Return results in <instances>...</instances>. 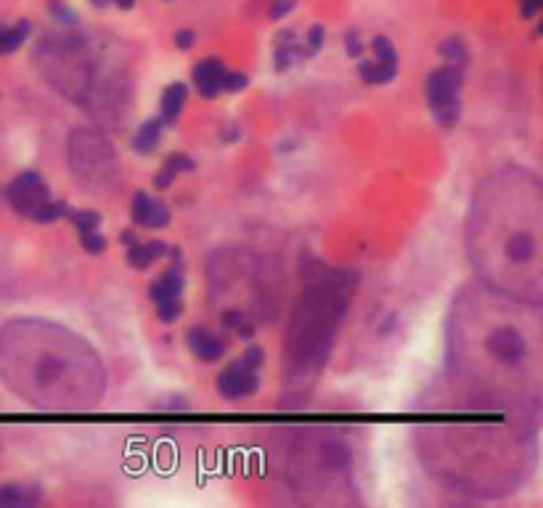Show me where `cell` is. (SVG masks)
Listing matches in <instances>:
<instances>
[{"label":"cell","mask_w":543,"mask_h":508,"mask_svg":"<svg viewBox=\"0 0 543 508\" xmlns=\"http://www.w3.org/2000/svg\"><path fill=\"white\" fill-rule=\"evenodd\" d=\"M133 220L143 225V228H162L170 222L167 204L149 196L146 191H138L133 196Z\"/></svg>","instance_id":"obj_10"},{"label":"cell","mask_w":543,"mask_h":508,"mask_svg":"<svg viewBox=\"0 0 543 508\" xmlns=\"http://www.w3.org/2000/svg\"><path fill=\"white\" fill-rule=\"evenodd\" d=\"M461 80H464V74H461L459 64L440 66L427 80V101L435 111V120L440 122L443 128H453L461 117Z\"/></svg>","instance_id":"obj_6"},{"label":"cell","mask_w":543,"mask_h":508,"mask_svg":"<svg viewBox=\"0 0 543 508\" xmlns=\"http://www.w3.org/2000/svg\"><path fill=\"white\" fill-rule=\"evenodd\" d=\"M0 342L32 355L24 358L0 350V370L6 373L11 389L24 395L32 405L77 410L101 400V366L80 336L46 323H11L0 333Z\"/></svg>","instance_id":"obj_2"},{"label":"cell","mask_w":543,"mask_h":508,"mask_svg":"<svg viewBox=\"0 0 543 508\" xmlns=\"http://www.w3.org/2000/svg\"><path fill=\"white\" fill-rule=\"evenodd\" d=\"M165 167H167L172 175H178V172H191V170H194V159L186 157V154H170Z\"/></svg>","instance_id":"obj_26"},{"label":"cell","mask_w":543,"mask_h":508,"mask_svg":"<svg viewBox=\"0 0 543 508\" xmlns=\"http://www.w3.org/2000/svg\"><path fill=\"white\" fill-rule=\"evenodd\" d=\"M440 56L443 58H448L450 64H459V66L467 64V58H469L467 46L461 43L459 37H448V40H443L440 43Z\"/></svg>","instance_id":"obj_19"},{"label":"cell","mask_w":543,"mask_h":508,"mask_svg":"<svg viewBox=\"0 0 543 508\" xmlns=\"http://www.w3.org/2000/svg\"><path fill=\"white\" fill-rule=\"evenodd\" d=\"M172 177H175V175H172V172H170L167 167H165V170H162L160 175L154 177V185H157V188H160V191H162V188H167V185L172 183Z\"/></svg>","instance_id":"obj_32"},{"label":"cell","mask_w":543,"mask_h":508,"mask_svg":"<svg viewBox=\"0 0 543 508\" xmlns=\"http://www.w3.org/2000/svg\"><path fill=\"white\" fill-rule=\"evenodd\" d=\"M519 313L504 310L501 321H493L482 328L480 347L450 339V347L459 350V361H450V368H459V376L467 381L496 384V389L514 387L522 392L524 387L538 392V328L527 333L517 321Z\"/></svg>","instance_id":"obj_3"},{"label":"cell","mask_w":543,"mask_h":508,"mask_svg":"<svg viewBox=\"0 0 543 508\" xmlns=\"http://www.w3.org/2000/svg\"><path fill=\"white\" fill-rule=\"evenodd\" d=\"M80 244H83V249L88 254H103L106 252V239H103V233H98V228L80 233Z\"/></svg>","instance_id":"obj_22"},{"label":"cell","mask_w":543,"mask_h":508,"mask_svg":"<svg viewBox=\"0 0 543 508\" xmlns=\"http://www.w3.org/2000/svg\"><path fill=\"white\" fill-rule=\"evenodd\" d=\"M371 48H374V56L379 64L398 66V51H395V46L384 35H376L374 40H371Z\"/></svg>","instance_id":"obj_20"},{"label":"cell","mask_w":543,"mask_h":508,"mask_svg":"<svg viewBox=\"0 0 543 508\" xmlns=\"http://www.w3.org/2000/svg\"><path fill=\"white\" fill-rule=\"evenodd\" d=\"M90 3H93V6H106L109 0H90Z\"/></svg>","instance_id":"obj_35"},{"label":"cell","mask_w":543,"mask_h":508,"mask_svg":"<svg viewBox=\"0 0 543 508\" xmlns=\"http://www.w3.org/2000/svg\"><path fill=\"white\" fill-rule=\"evenodd\" d=\"M358 69H361V80H363L366 85L374 83V72H376L374 61H361V66H358Z\"/></svg>","instance_id":"obj_30"},{"label":"cell","mask_w":543,"mask_h":508,"mask_svg":"<svg viewBox=\"0 0 543 508\" xmlns=\"http://www.w3.org/2000/svg\"><path fill=\"white\" fill-rule=\"evenodd\" d=\"M183 313V302L175 299V302H165V305H157V315H160L162 323H175Z\"/></svg>","instance_id":"obj_25"},{"label":"cell","mask_w":543,"mask_h":508,"mask_svg":"<svg viewBox=\"0 0 543 508\" xmlns=\"http://www.w3.org/2000/svg\"><path fill=\"white\" fill-rule=\"evenodd\" d=\"M188 88L183 83H172L167 90L162 93V122H175L180 111L186 106Z\"/></svg>","instance_id":"obj_14"},{"label":"cell","mask_w":543,"mask_h":508,"mask_svg":"<svg viewBox=\"0 0 543 508\" xmlns=\"http://www.w3.org/2000/svg\"><path fill=\"white\" fill-rule=\"evenodd\" d=\"M188 347H191V352L197 355L199 361L205 363H215L225 355V342L217 333L205 328V326H194L188 331Z\"/></svg>","instance_id":"obj_11"},{"label":"cell","mask_w":543,"mask_h":508,"mask_svg":"<svg viewBox=\"0 0 543 508\" xmlns=\"http://www.w3.org/2000/svg\"><path fill=\"white\" fill-rule=\"evenodd\" d=\"M291 9H294V0H273L271 3V19H284V16H289Z\"/></svg>","instance_id":"obj_29"},{"label":"cell","mask_w":543,"mask_h":508,"mask_svg":"<svg viewBox=\"0 0 543 508\" xmlns=\"http://www.w3.org/2000/svg\"><path fill=\"white\" fill-rule=\"evenodd\" d=\"M27 35H29V21H19L16 27H9V29L0 27V53L16 51V48L27 40Z\"/></svg>","instance_id":"obj_17"},{"label":"cell","mask_w":543,"mask_h":508,"mask_svg":"<svg viewBox=\"0 0 543 508\" xmlns=\"http://www.w3.org/2000/svg\"><path fill=\"white\" fill-rule=\"evenodd\" d=\"M249 85V77L244 72H228L225 69V74L220 77V90H225V93H239V90H244Z\"/></svg>","instance_id":"obj_23"},{"label":"cell","mask_w":543,"mask_h":508,"mask_svg":"<svg viewBox=\"0 0 543 508\" xmlns=\"http://www.w3.org/2000/svg\"><path fill=\"white\" fill-rule=\"evenodd\" d=\"M66 209H69V207H66L64 202H48L46 207L38 212L35 220L38 222H53V220H58V217H66Z\"/></svg>","instance_id":"obj_24"},{"label":"cell","mask_w":543,"mask_h":508,"mask_svg":"<svg viewBox=\"0 0 543 508\" xmlns=\"http://www.w3.org/2000/svg\"><path fill=\"white\" fill-rule=\"evenodd\" d=\"M167 252V247L162 241H133L128 247V262L135 270H146L149 265H154L157 259Z\"/></svg>","instance_id":"obj_13"},{"label":"cell","mask_w":543,"mask_h":508,"mask_svg":"<svg viewBox=\"0 0 543 508\" xmlns=\"http://www.w3.org/2000/svg\"><path fill=\"white\" fill-rule=\"evenodd\" d=\"M225 74V64L215 56H210V58H202L197 66H194V85H197L199 95H205V98H215L217 93H220V77Z\"/></svg>","instance_id":"obj_12"},{"label":"cell","mask_w":543,"mask_h":508,"mask_svg":"<svg viewBox=\"0 0 543 508\" xmlns=\"http://www.w3.org/2000/svg\"><path fill=\"white\" fill-rule=\"evenodd\" d=\"M180 294H183V265H180V252L172 249V265L151 284L149 296L154 305H165L180 299Z\"/></svg>","instance_id":"obj_9"},{"label":"cell","mask_w":543,"mask_h":508,"mask_svg":"<svg viewBox=\"0 0 543 508\" xmlns=\"http://www.w3.org/2000/svg\"><path fill=\"white\" fill-rule=\"evenodd\" d=\"M345 305V284L334 273H326L321 284H313L305 291L302 305L297 307V315L286 333V366H291L297 376L316 379L334 344V333L342 321Z\"/></svg>","instance_id":"obj_4"},{"label":"cell","mask_w":543,"mask_h":508,"mask_svg":"<svg viewBox=\"0 0 543 508\" xmlns=\"http://www.w3.org/2000/svg\"><path fill=\"white\" fill-rule=\"evenodd\" d=\"M66 217L72 220V225H75L80 233L95 231V228L101 225V214L95 212V209H66Z\"/></svg>","instance_id":"obj_18"},{"label":"cell","mask_w":543,"mask_h":508,"mask_svg":"<svg viewBox=\"0 0 543 508\" xmlns=\"http://www.w3.org/2000/svg\"><path fill=\"white\" fill-rule=\"evenodd\" d=\"M257 384H260L257 368H249L242 358L236 363H231V366H225V370H220V376H217V392H220L225 400L249 398V395H254Z\"/></svg>","instance_id":"obj_8"},{"label":"cell","mask_w":543,"mask_h":508,"mask_svg":"<svg viewBox=\"0 0 543 508\" xmlns=\"http://www.w3.org/2000/svg\"><path fill=\"white\" fill-rule=\"evenodd\" d=\"M175 46H178L180 51H188V48L194 46V32H191V29L178 32V35H175Z\"/></svg>","instance_id":"obj_31"},{"label":"cell","mask_w":543,"mask_h":508,"mask_svg":"<svg viewBox=\"0 0 543 508\" xmlns=\"http://www.w3.org/2000/svg\"><path fill=\"white\" fill-rule=\"evenodd\" d=\"M541 183L530 172H498L477 188L469 252L498 294L541 305Z\"/></svg>","instance_id":"obj_1"},{"label":"cell","mask_w":543,"mask_h":508,"mask_svg":"<svg viewBox=\"0 0 543 508\" xmlns=\"http://www.w3.org/2000/svg\"><path fill=\"white\" fill-rule=\"evenodd\" d=\"M9 202L19 214H24V217H29V220H35L40 209L51 202L48 185H46V180L40 177V172H35V170L21 172V175L9 185Z\"/></svg>","instance_id":"obj_7"},{"label":"cell","mask_w":543,"mask_h":508,"mask_svg":"<svg viewBox=\"0 0 543 508\" xmlns=\"http://www.w3.org/2000/svg\"><path fill=\"white\" fill-rule=\"evenodd\" d=\"M114 3H117L120 9H133V6H135V0H114Z\"/></svg>","instance_id":"obj_34"},{"label":"cell","mask_w":543,"mask_h":508,"mask_svg":"<svg viewBox=\"0 0 543 508\" xmlns=\"http://www.w3.org/2000/svg\"><path fill=\"white\" fill-rule=\"evenodd\" d=\"M120 239H122V244H128V247H130L133 241H138V239H135V233H133V231H122Z\"/></svg>","instance_id":"obj_33"},{"label":"cell","mask_w":543,"mask_h":508,"mask_svg":"<svg viewBox=\"0 0 543 508\" xmlns=\"http://www.w3.org/2000/svg\"><path fill=\"white\" fill-rule=\"evenodd\" d=\"M38 500H40L38 492H29L27 487H19V484H3V487H0V508L32 506V503H38Z\"/></svg>","instance_id":"obj_16"},{"label":"cell","mask_w":543,"mask_h":508,"mask_svg":"<svg viewBox=\"0 0 543 508\" xmlns=\"http://www.w3.org/2000/svg\"><path fill=\"white\" fill-rule=\"evenodd\" d=\"M69 165L72 175L90 191L98 194L101 188L114 183L117 177V157H114L112 143L93 133V130H80L69 138Z\"/></svg>","instance_id":"obj_5"},{"label":"cell","mask_w":543,"mask_h":508,"mask_svg":"<svg viewBox=\"0 0 543 508\" xmlns=\"http://www.w3.org/2000/svg\"><path fill=\"white\" fill-rule=\"evenodd\" d=\"M324 37H326L324 27H321V24H313V27L308 29V40H305V46H302V58L319 53L321 48H324Z\"/></svg>","instance_id":"obj_21"},{"label":"cell","mask_w":543,"mask_h":508,"mask_svg":"<svg viewBox=\"0 0 543 508\" xmlns=\"http://www.w3.org/2000/svg\"><path fill=\"white\" fill-rule=\"evenodd\" d=\"M242 361L249 366V368H257L260 370V366H262V361H265V352H262V347H247V352L242 355Z\"/></svg>","instance_id":"obj_27"},{"label":"cell","mask_w":543,"mask_h":508,"mask_svg":"<svg viewBox=\"0 0 543 508\" xmlns=\"http://www.w3.org/2000/svg\"><path fill=\"white\" fill-rule=\"evenodd\" d=\"M345 51L350 58H358V56L363 53V43L358 40V32H353V29L345 35Z\"/></svg>","instance_id":"obj_28"},{"label":"cell","mask_w":543,"mask_h":508,"mask_svg":"<svg viewBox=\"0 0 543 508\" xmlns=\"http://www.w3.org/2000/svg\"><path fill=\"white\" fill-rule=\"evenodd\" d=\"M162 135V117H154V120H146L141 128L135 130V138H133V148L138 154H151L157 143H160Z\"/></svg>","instance_id":"obj_15"}]
</instances>
